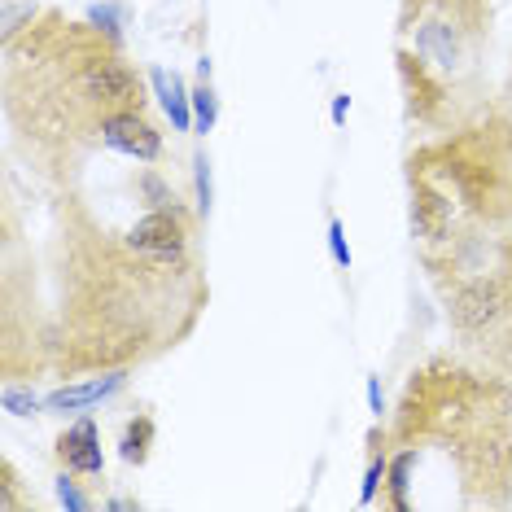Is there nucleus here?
Wrapping results in <instances>:
<instances>
[{
    "label": "nucleus",
    "instance_id": "obj_1",
    "mask_svg": "<svg viewBox=\"0 0 512 512\" xmlns=\"http://www.w3.org/2000/svg\"><path fill=\"white\" fill-rule=\"evenodd\" d=\"M49 267V372L66 381L127 372L162 351H176L211 298L202 259L171 263L145 254L127 232L97 224V215L75 197H62Z\"/></svg>",
    "mask_w": 512,
    "mask_h": 512
},
{
    "label": "nucleus",
    "instance_id": "obj_2",
    "mask_svg": "<svg viewBox=\"0 0 512 512\" xmlns=\"http://www.w3.org/2000/svg\"><path fill=\"white\" fill-rule=\"evenodd\" d=\"M0 88L14 149L53 189H66L101 149L110 154V127L127 110H149L119 36L40 5H5Z\"/></svg>",
    "mask_w": 512,
    "mask_h": 512
},
{
    "label": "nucleus",
    "instance_id": "obj_3",
    "mask_svg": "<svg viewBox=\"0 0 512 512\" xmlns=\"http://www.w3.org/2000/svg\"><path fill=\"white\" fill-rule=\"evenodd\" d=\"M394 447H434L451 460L460 499L477 508L512 504V381L456 355L412 368L390 416Z\"/></svg>",
    "mask_w": 512,
    "mask_h": 512
},
{
    "label": "nucleus",
    "instance_id": "obj_4",
    "mask_svg": "<svg viewBox=\"0 0 512 512\" xmlns=\"http://www.w3.org/2000/svg\"><path fill=\"white\" fill-rule=\"evenodd\" d=\"M412 232L421 250L477 228H512V119L495 106L407 154Z\"/></svg>",
    "mask_w": 512,
    "mask_h": 512
},
{
    "label": "nucleus",
    "instance_id": "obj_5",
    "mask_svg": "<svg viewBox=\"0 0 512 512\" xmlns=\"http://www.w3.org/2000/svg\"><path fill=\"white\" fill-rule=\"evenodd\" d=\"M456 351L512 381V228H477L421 250Z\"/></svg>",
    "mask_w": 512,
    "mask_h": 512
},
{
    "label": "nucleus",
    "instance_id": "obj_6",
    "mask_svg": "<svg viewBox=\"0 0 512 512\" xmlns=\"http://www.w3.org/2000/svg\"><path fill=\"white\" fill-rule=\"evenodd\" d=\"M57 460L66 464L79 477H101L106 469V456H101V429L92 416H79V421L57 438Z\"/></svg>",
    "mask_w": 512,
    "mask_h": 512
},
{
    "label": "nucleus",
    "instance_id": "obj_7",
    "mask_svg": "<svg viewBox=\"0 0 512 512\" xmlns=\"http://www.w3.org/2000/svg\"><path fill=\"white\" fill-rule=\"evenodd\" d=\"M127 372H92V377H75L66 381V386H57L49 399H44V407L49 412H84V407L110 399L114 390H123Z\"/></svg>",
    "mask_w": 512,
    "mask_h": 512
},
{
    "label": "nucleus",
    "instance_id": "obj_8",
    "mask_svg": "<svg viewBox=\"0 0 512 512\" xmlns=\"http://www.w3.org/2000/svg\"><path fill=\"white\" fill-rule=\"evenodd\" d=\"M154 79V88H158V97H162V110H167V119L176 123V132H189L193 127V92H184V79L176 71H154L149 75Z\"/></svg>",
    "mask_w": 512,
    "mask_h": 512
},
{
    "label": "nucleus",
    "instance_id": "obj_9",
    "mask_svg": "<svg viewBox=\"0 0 512 512\" xmlns=\"http://www.w3.org/2000/svg\"><path fill=\"white\" fill-rule=\"evenodd\" d=\"M412 464H416V451L412 447H403L399 456H390V473H386V504L394 512H407L412 508V499H407V473H412Z\"/></svg>",
    "mask_w": 512,
    "mask_h": 512
},
{
    "label": "nucleus",
    "instance_id": "obj_10",
    "mask_svg": "<svg viewBox=\"0 0 512 512\" xmlns=\"http://www.w3.org/2000/svg\"><path fill=\"white\" fill-rule=\"evenodd\" d=\"M154 434H158V425H154V416L149 412H136V421H127V434H123V460L127 464H145L149 460V447H154Z\"/></svg>",
    "mask_w": 512,
    "mask_h": 512
},
{
    "label": "nucleus",
    "instance_id": "obj_11",
    "mask_svg": "<svg viewBox=\"0 0 512 512\" xmlns=\"http://www.w3.org/2000/svg\"><path fill=\"white\" fill-rule=\"evenodd\" d=\"M219 119V97H215V88H211V79H202V84L193 88V132H211Z\"/></svg>",
    "mask_w": 512,
    "mask_h": 512
},
{
    "label": "nucleus",
    "instance_id": "obj_12",
    "mask_svg": "<svg viewBox=\"0 0 512 512\" xmlns=\"http://www.w3.org/2000/svg\"><path fill=\"white\" fill-rule=\"evenodd\" d=\"M390 442V434H386ZM386 442H381V451H372V460H368V473H364V491H359V504H372L377 499V486H386V473H390V456H386Z\"/></svg>",
    "mask_w": 512,
    "mask_h": 512
},
{
    "label": "nucleus",
    "instance_id": "obj_13",
    "mask_svg": "<svg viewBox=\"0 0 512 512\" xmlns=\"http://www.w3.org/2000/svg\"><path fill=\"white\" fill-rule=\"evenodd\" d=\"M75 477H79V473H71V469H66L62 477H57V499H62V504L71 508V512H84V508H92V499H88L84 491H79V482H75Z\"/></svg>",
    "mask_w": 512,
    "mask_h": 512
},
{
    "label": "nucleus",
    "instance_id": "obj_14",
    "mask_svg": "<svg viewBox=\"0 0 512 512\" xmlns=\"http://www.w3.org/2000/svg\"><path fill=\"white\" fill-rule=\"evenodd\" d=\"M5 407H9V412H14V416H27V412H36V394H31V381H27V386H18V381H9V386H5Z\"/></svg>",
    "mask_w": 512,
    "mask_h": 512
},
{
    "label": "nucleus",
    "instance_id": "obj_15",
    "mask_svg": "<svg viewBox=\"0 0 512 512\" xmlns=\"http://www.w3.org/2000/svg\"><path fill=\"white\" fill-rule=\"evenodd\" d=\"M197 211H211V162L206 154H197Z\"/></svg>",
    "mask_w": 512,
    "mask_h": 512
},
{
    "label": "nucleus",
    "instance_id": "obj_16",
    "mask_svg": "<svg viewBox=\"0 0 512 512\" xmlns=\"http://www.w3.org/2000/svg\"><path fill=\"white\" fill-rule=\"evenodd\" d=\"M329 250H333V259H337V267H351V250H346V232H342V224H329Z\"/></svg>",
    "mask_w": 512,
    "mask_h": 512
},
{
    "label": "nucleus",
    "instance_id": "obj_17",
    "mask_svg": "<svg viewBox=\"0 0 512 512\" xmlns=\"http://www.w3.org/2000/svg\"><path fill=\"white\" fill-rule=\"evenodd\" d=\"M429 5V0H399V22H407V18H416L421 9Z\"/></svg>",
    "mask_w": 512,
    "mask_h": 512
},
{
    "label": "nucleus",
    "instance_id": "obj_18",
    "mask_svg": "<svg viewBox=\"0 0 512 512\" xmlns=\"http://www.w3.org/2000/svg\"><path fill=\"white\" fill-rule=\"evenodd\" d=\"M368 403H372V412H386V407H381V381L377 377H368Z\"/></svg>",
    "mask_w": 512,
    "mask_h": 512
},
{
    "label": "nucleus",
    "instance_id": "obj_19",
    "mask_svg": "<svg viewBox=\"0 0 512 512\" xmlns=\"http://www.w3.org/2000/svg\"><path fill=\"white\" fill-rule=\"evenodd\" d=\"M499 106L508 110V119H512V75L504 79V92H499Z\"/></svg>",
    "mask_w": 512,
    "mask_h": 512
},
{
    "label": "nucleus",
    "instance_id": "obj_20",
    "mask_svg": "<svg viewBox=\"0 0 512 512\" xmlns=\"http://www.w3.org/2000/svg\"><path fill=\"white\" fill-rule=\"evenodd\" d=\"M346 110H351V101H346V97H337V101H333V119L342 123V119H346Z\"/></svg>",
    "mask_w": 512,
    "mask_h": 512
},
{
    "label": "nucleus",
    "instance_id": "obj_21",
    "mask_svg": "<svg viewBox=\"0 0 512 512\" xmlns=\"http://www.w3.org/2000/svg\"><path fill=\"white\" fill-rule=\"evenodd\" d=\"M508 75H512V66H508Z\"/></svg>",
    "mask_w": 512,
    "mask_h": 512
}]
</instances>
